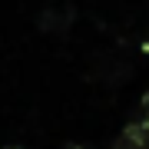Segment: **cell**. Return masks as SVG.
<instances>
[{
  "mask_svg": "<svg viewBox=\"0 0 149 149\" xmlns=\"http://www.w3.org/2000/svg\"><path fill=\"white\" fill-rule=\"evenodd\" d=\"M113 149H149V126H146L143 119L129 123V126L116 136Z\"/></svg>",
  "mask_w": 149,
  "mask_h": 149,
  "instance_id": "obj_1",
  "label": "cell"
},
{
  "mask_svg": "<svg viewBox=\"0 0 149 149\" xmlns=\"http://www.w3.org/2000/svg\"><path fill=\"white\" fill-rule=\"evenodd\" d=\"M139 119H143L146 126H149V93L143 96V103H139Z\"/></svg>",
  "mask_w": 149,
  "mask_h": 149,
  "instance_id": "obj_2",
  "label": "cell"
},
{
  "mask_svg": "<svg viewBox=\"0 0 149 149\" xmlns=\"http://www.w3.org/2000/svg\"><path fill=\"white\" fill-rule=\"evenodd\" d=\"M63 149H93V146H86V143H70V146H63Z\"/></svg>",
  "mask_w": 149,
  "mask_h": 149,
  "instance_id": "obj_3",
  "label": "cell"
}]
</instances>
